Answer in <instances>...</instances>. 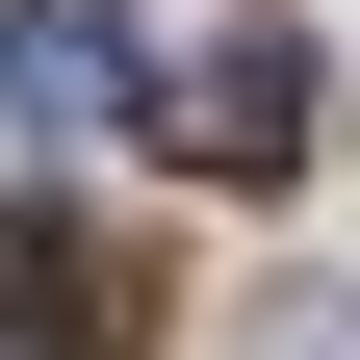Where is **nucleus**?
Wrapping results in <instances>:
<instances>
[{
	"label": "nucleus",
	"mask_w": 360,
	"mask_h": 360,
	"mask_svg": "<svg viewBox=\"0 0 360 360\" xmlns=\"http://www.w3.org/2000/svg\"><path fill=\"white\" fill-rule=\"evenodd\" d=\"M0 129H129V0H0Z\"/></svg>",
	"instance_id": "obj_1"
},
{
	"label": "nucleus",
	"mask_w": 360,
	"mask_h": 360,
	"mask_svg": "<svg viewBox=\"0 0 360 360\" xmlns=\"http://www.w3.org/2000/svg\"><path fill=\"white\" fill-rule=\"evenodd\" d=\"M0 360H129V257H77V232H0Z\"/></svg>",
	"instance_id": "obj_3"
},
{
	"label": "nucleus",
	"mask_w": 360,
	"mask_h": 360,
	"mask_svg": "<svg viewBox=\"0 0 360 360\" xmlns=\"http://www.w3.org/2000/svg\"><path fill=\"white\" fill-rule=\"evenodd\" d=\"M257 360H360V283H283V309H257Z\"/></svg>",
	"instance_id": "obj_4"
},
{
	"label": "nucleus",
	"mask_w": 360,
	"mask_h": 360,
	"mask_svg": "<svg viewBox=\"0 0 360 360\" xmlns=\"http://www.w3.org/2000/svg\"><path fill=\"white\" fill-rule=\"evenodd\" d=\"M180 155H206V180H309V52H257V26H232V52H206V77H180Z\"/></svg>",
	"instance_id": "obj_2"
}]
</instances>
